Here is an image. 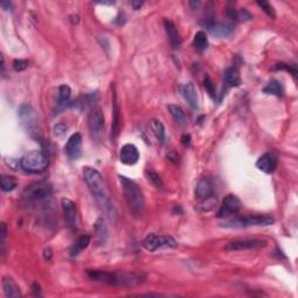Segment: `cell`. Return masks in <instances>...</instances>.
<instances>
[{
    "mask_svg": "<svg viewBox=\"0 0 298 298\" xmlns=\"http://www.w3.org/2000/svg\"><path fill=\"white\" fill-rule=\"evenodd\" d=\"M83 177L85 181L87 187H89L90 192L96 199L100 209L105 212V215L109 217L111 220L116 218V210L115 206L112 204V200L110 198L108 187L104 182V178L102 174L95 168L85 167L83 169Z\"/></svg>",
    "mask_w": 298,
    "mask_h": 298,
    "instance_id": "1",
    "label": "cell"
},
{
    "mask_svg": "<svg viewBox=\"0 0 298 298\" xmlns=\"http://www.w3.org/2000/svg\"><path fill=\"white\" fill-rule=\"evenodd\" d=\"M90 280L105 283L112 287L119 288H131L137 287L144 283L146 275L144 273H127V271H105V270H93L86 271Z\"/></svg>",
    "mask_w": 298,
    "mask_h": 298,
    "instance_id": "2",
    "label": "cell"
},
{
    "mask_svg": "<svg viewBox=\"0 0 298 298\" xmlns=\"http://www.w3.org/2000/svg\"><path fill=\"white\" fill-rule=\"evenodd\" d=\"M119 180L129 211L134 217H141L145 210V197L140 186L134 181L125 176H119Z\"/></svg>",
    "mask_w": 298,
    "mask_h": 298,
    "instance_id": "3",
    "label": "cell"
},
{
    "mask_svg": "<svg viewBox=\"0 0 298 298\" xmlns=\"http://www.w3.org/2000/svg\"><path fill=\"white\" fill-rule=\"evenodd\" d=\"M275 223V219L270 216H249L242 218H234L220 224V227L229 229H240L253 226H269Z\"/></svg>",
    "mask_w": 298,
    "mask_h": 298,
    "instance_id": "4",
    "label": "cell"
},
{
    "mask_svg": "<svg viewBox=\"0 0 298 298\" xmlns=\"http://www.w3.org/2000/svg\"><path fill=\"white\" fill-rule=\"evenodd\" d=\"M20 166L27 173L38 174L47 169L49 166V160L47 155L42 151H29L21 157Z\"/></svg>",
    "mask_w": 298,
    "mask_h": 298,
    "instance_id": "5",
    "label": "cell"
},
{
    "mask_svg": "<svg viewBox=\"0 0 298 298\" xmlns=\"http://www.w3.org/2000/svg\"><path fill=\"white\" fill-rule=\"evenodd\" d=\"M51 193H53V186L46 181H40V182L32 183L26 187L22 192V197L28 202H37V200L48 198Z\"/></svg>",
    "mask_w": 298,
    "mask_h": 298,
    "instance_id": "6",
    "label": "cell"
},
{
    "mask_svg": "<svg viewBox=\"0 0 298 298\" xmlns=\"http://www.w3.org/2000/svg\"><path fill=\"white\" fill-rule=\"evenodd\" d=\"M144 247L149 252H155L157 249L164 248H176L178 244L173 236L170 235H156L150 234L142 242Z\"/></svg>",
    "mask_w": 298,
    "mask_h": 298,
    "instance_id": "7",
    "label": "cell"
},
{
    "mask_svg": "<svg viewBox=\"0 0 298 298\" xmlns=\"http://www.w3.org/2000/svg\"><path fill=\"white\" fill-rule=\"evenodd\" d=\"M265 246H267V241L261 239H240V240L229 241L225 246V249L228 252L248 251V249L263 248Z\"/></svg>",
    "mask_w": 298,
    "mask_h": 298,
    "instance_id": "8",
    "label": "cell"
},
{
    "mask_svg": "<svg viewBox=\"0 0 298 298\" xmlns=\"http://www.w3.org/2000/svg\"><path fill=\"white\" fill-rule=\"evenodd\" d=\"M104 125H105V118H104L102 110H91L89 118H87V126H89V131L92 139H99L103 132Z\"/></svg>",
    "mask_w": 298,
    "mask_h": 298,
    "instance_id": "9",
    "label": "cell"
},
{
    "mask_svg": "<svg viewBox=\"0 0 298 298\" xmlns=\"http://www.w3.org/2000/svg\"><path fill=\"white\" fill-rule=\"evenodd\" d=\"M241 205V200L235 195H227L224 198L217 217L218 218H227V217L235 215L240 211Z\"/></svg>",
    "mask_w": 298,
    "mask_h": 298,
    "instance_id": "10",
    "label": "cell"
},
{
    "mask_svg": "<svg viewBox=\"0 0 298 298\" xmlns=\"http://www.w3.org/2000/svg\"><path fill=\"white\" fill-rule=\"evenodd\" d=\"M18 115L24 127L27 131H32L37 124V114L31 105H22L18 111Z\"/></svg>",
    "mask_w": 298,
    "mask_h": 298,
    "instance_id": "11",
    "label": "cell"
},
{
    "mask_svg": "<svg viewBox=\"0 0 298 298\" xmlns=\"http://www.w3.org/2000/svg\"><path fill=\"white\" fill-rule=\"evenodd\" d=\"M64 150L70 160H78L82 155V135L79 133H74V135H71L64 147Z\"/></svg>",
    "mask_w": 298,
    "mask_h": 298,
    "instance_id": "12",
    "label": "cell"
},
{
    "mask_svg": "<svg viewBox=\"0 0 298 298\" xmlns=\"http://www.w3.org/2000/svg\"><path fill=\"white\" fill-rule=\"evenodd\" d=\"M61 204H62L63 215H64V219H66L67 222V225L69 226V228L71 229H76V224H77L76 205H74L73 200L68 198H63L61 200Z\"/></svg>",
    "mask_w": 298,
    "mask_h": 298,
    "instance_id": "13",
    "label": "cell"
},
{
    "mask_svg": "<svg viewBox=\"0 0 298 298\" xmlns=\"http://www.w3.org/2000/svg\"><path fill=\"white\" fill-rule=\"evenodd\" d=\"M119 158L124 164L127 166H133L139 161L140 158V153H139L138 148L134 145L127 144L120 149V153H119Z\"/></svg>",
    "mask_w": 298,
    "mask_h": 298,
    "instance_id": "14",
    "label": "cell"
},
{
    "mask_svg": "<svg viewBox=\"0 0 298 298\" xmlns=\"http://www.w3.org/2000/svg\"><path fill=\"white\" fill-rule=\"evenodd\" d=\"M257 167L259 170L265 174H271L277 168V156L274 153H265L259 157L257 161Z\"/></svg>",
    "mask_w": 298,
    "mask_h": 298,
    "instance_id": "15",
    "label": "cell"
},
{
    "mask_svg": "<svg viewBox=\"0 0 298 298\" xmlns=\"http://www.w3.org/2000/svg\"><path fill=\"white\" fill-rule=\"evenodd\" d=\"M205 26L210 34L220 38L231 37L233 34V31H234V28H233L232 25L220 24V22H216V21L209 22V24H206Z\"/></svg>",
    "mask_w": 298,
    "mask_h": 298,
    "instance_id": "16",
    "label": "cell"
},
{
    "mask_svg": "<svg viewBox=\"0 0 298 298\" xmlns=\"http://www.w3.org/2000/svg\"><path fill=\"white\" fill-rule=\"evenodd\" d=\"M181 92H182L183 98L186 99L187 105H189L191 109L192 110L199 109L198 95H197V90L192 83L184 84V85L181 87Z\"/></svg>",
    "mask_w": 298,
    "mask_h": 298,
    "instance_id": "17",
    "label": "cell"
},
{
    "mask_svg": "<svg viewBox=\"0 0 298 298\" xmlns=\"http://www.w3.org/2000/svg\"><path fill=\"white\" fill-rule=\"evenodd\" d=\"M164 29H166L168 41H169L171 48H173V49H178V48L181 47V42L182 41H181V37L177 31L176 25L171 20L166 19V20H164Z\"/></svg>",
    "mask_w": 298,
    "mask_h": 298,
    "instance_id": "18",
    "label": "cell"
},
{
    "mask_svg": "<svg viewBox=\"0 0 298 298\" xmlns=\"http://www.w3.org/2000/svg\"><path fill=\"white\" fill-rule=\"evenodd\" d=\"M224 86L225 90L229 89V87H236L241 84V78L239 70L235 67H231L228 69H226L225 74H224Z\"/></svg>",
    "mask_w": 298,
    "mask_h": 298,
    "instance_id": "19",
    "label": "cell"
},
{
    "mask_svg": "<svg viewBox=\"0 0 298 298\" xmlns=\"http://www.w3.org/2000/svg\"><path fill=\"white\" fill-rule=\"evenodd\" d=\"M2 289H4V294L7 298H21L22 294L20 291V288L12 277L6 276L2 278Z\"/></svg>",
    "mask_w": 298,
    "mask_h": 298,
    "instance_id": "20",
    "label": "cell"
},
{
    "mask_svg": "<svg viewBox=\"0 0 298 298\" xmlns=\"http://www.w3.org/2000/svg\"><path fill=\"white\" fill-rule=\"evenodd\" d=\"M213 196V187L212 184L207 178H202L198 181L196 186V197L199 200L206 199L209 197Z\"/></svg>",
    "mask_w": 298,
    "mask_h": 298,
    "instance_id": "21",
    "label": "cell"
},
{
    "mask_svg": "<svg viewBox=\"0 0 298 298\" xmlns=\"http://www.w3.org/2000/svg\"><path fill=\"white\" fill-rule=\"evenodd\" d=\"M263 93H265V95H273L276 97H282L284 95V87H283V85H282V83L280 82V80L273 79L263 87Z\"/></svg>",
    "mask_w": 298,
    "mask_h": 298,
    "instance_id": "22",
    "label": "cell"
},
{
    "mask_svg": "<svg viewBox=\"0 0 298 298\" xmlns=\"http://www.w3.org/2000/svg\"><path fill=\"white\" fill-rule=\"evenodd\" d=\"M168 111H169L171 116L174 118V120L176 121L178 125L186 126L187 124L186 115L182 110V108H180V106L177 105H171L170 104V105H168Z\"/></svg>",
    "mask_w": 298,
    "mask_h": 298,
    "instance_id": "23",
    "label": "cell"
},
{
    "mask_svg": "<svg viewBox=\"0 0 298 298\" xmlns=\"http://www.w3.org/2000/svg\"><path fill=\"white\" fill-rule=\"evenodd\" d=\"M71 89L66 84L58 87V108L64 109L70 104Z\"/></svg>",
    "mask_w": 298,
    "mask_h": 298,
    "instance_id": "24",
    "label": "cell"
},
{
    "mask_svg": "<svg viewBox=\"0 0 298 298\" xmlns=\"http://www.w3.org/2000/svg\"><path fill=\"white\" fill-rule=\"evenodd\" d=\"M90 244V236L89 235H80L74 244L71 246L70 248V255L71 257H77L80 252L84 251Z\"/></svg>",
    "mask_w": 298,
    "mask_h": 298,
    "instance_id": "25",
    "label": "cell"
},
{
    "mask_svg": "<svg viewBox=\"0 0 298 298\" xmlns=\"http://www.w3.org/2000/svg\"><path fill=\"white\" fill-rule=\"evenodd\" d=\"M95 231L99 244H105L106 239H108V228H106L105 222H104L103 218L97 219L95 224Z\"/></svg>",
    "mask_w": 298,
    "mask_h": 298,
    "instance_id": "26",
    "label": "cell"
},
{
    "mask_svg": "<svg viewBox=\"0 0 298 298\" xmlns=\"http://www.w3.org/2000/svg\"><path fill=\"white\" fill-rule=\"evenodd\" d=\"M119 128H120V111H119L118 103H116V99L114 96V102H113V124H112V137L114 139L118 137Z\"/></svg>",
    "mask_w": 298,
    "mask_h": 298,
    "instance_id": "27",
    "label": "cell"
},
{
    "mask_svg": "<svg viewBox=\"0 0 298 298\" xmlns=\"http://www.w3.org/2000/svg\"><path fill=\"white\" fill-rule=\"evenodd\" d=\"M193 46L199 51H204L209 47V40H207L205 32L199 31L198 33H196L195 37H193Z\"/></svg>",
    "mask_w": 298,
    "mask_h": 298,
    "instance_id": "28",
    "label": "cell"
},
{
    "mask_svg": "<svg viewBox=\"0 0 298 298\" xmlns=\"http://www.w3.org/2000/svg\"><path fill=\"white\" fill-rule=\"evenodd\" d=\"M150 128L153 133L155 134V137L160 142H164L166 140V131H164V126L160 120H153L150 121Z\"/></svg>",
    "mask_w": 298,
    "mask_h": 298,
    "instance_id": "29",
    "label": "cell"
},
{
    "mask_svg": "<svg viewBox=\"0 0 298 298\" xmlns=\"http://www.w3.org/2000/svg\"><path fill=\"white\" fill-rule=\"evenodd\" d=\"M0 184H1V190L5 191V192H9V191H13L15 187L18 186V181L17 178L12 177V176H6V175H2L0 177Z\"/></svg>",
    "mask_w": 298,
    "mask_h": 298,
    "instance_id": "30",
    "label": "cell"
},
{
    "mask_svg": "<svg viewBox=\"0 0 298 298\" xmlns=\"http://www.w3.org/2000/svg\"><path fill=\"white\" fill-rule=\"evenodd\" d=\"M217 199L215 197H209V198L200 200V203L197 205V210H198L199 212H207L210 211V210L213 209V206L216 205Z\"/></svg>",
    "mask_w": 298,
    "mask_h": 298,
    "instance_id": "31",
    "label": "cell"
},
{
    "mask_svg": "<svg viewBox=\"0 0 298 298\" xmlns=\"http://www.w3.org/2000/svg\"><path fill=\"white\" fill-rule=\"evenodd\" d=\"M146 176H147V180L153 184L155 187H157V189H162V187H163V182H162L160 175L157 173H155L153 170H148L147 173H146Z\"/></svg>",
    "mask_w": 298,
    "mask_h": 298,
    "instance_id": "32",
    "label": "cell"
},
{
    "mask_svg": "<svg viewBox=\"0 0 298 298\" xmlns=\"http://www.w3.org/2000/svg\"><path fill=\"white\" fill-rule=\"evenodd\" d=\"M258 5L260 6V7L263 9V12L265 13V14L268 15V17H270L271 19H275L276 18V14H275V9L273 6H271L269 2L267 1H258Z\"/></svg>",
    "mask_w": 298,
    "mask_h": 298,
    "instance_id": "33",
    "label": "cell"
},
{
    "mask_svg": "<svg viewBox=\"0 0 298 298\" xmlns=\"http://www.w3.org/2000/svg\"><path fill=\"white\" fill-rule=\"evenodd\" d=\"M6 235H7V227H6V224L1 223V228H0V245H1V257L4 258L5 254V245H6Z\"/></svg>",
    "mask_w": 298,
    "mask_h": 298,
    "instance_id": "34",
    "label": "cell"
},
{
    "mask_svg": "<svg viewBox=\"0 0 298 298\" xmlns=\"http://www.w3.org/2000/svg\"><path fill=\"white\" fill-rule=\"evenodd\" d=\"M274 70H286L288 73H291L294 76L297 74V69L295 64H286V63H278L273 68Z\"/></svg>",
    "mask_w": 298,
    "mask_h": 298,
    "instance_id": "35",
    "label": "cell"
},
{
    "mask_svg": "<svg viewBox=\"0 0 298 298\" xmlns=\"http://www.w3.org/2000/svg\"><path fill=\"white\" fill-rule=\"evenodd\" d=\"M204 87H205L206 91L209 92L210 96H211V97H215L216 96L215 84H213V82H212L211 78H210L209 76H206L205 79H204Z\"/></svg>",
    "mask_w": 298,
    "mask_h": 298,
    "instance_id": "36",
    "label": "cell"
},
{
    "mask_svg": "<svg viewBox=\"0 0 298 298\" xmlns=\"http://www.w3.org/2000/svg\"><path fill=\"white\" fill-rule=\"evenodd\" d=\"M28 63L27 61L25 60H15L14 63H13V68H14L15 71H22L27 68Z\"/></svg>",
    "mask_w": 298,
    "mask_h": 298,
    "instance_id": "37",
    "label": "cell"
},
{
    "mask_svg": "<svg viewBox=\"0 0 298 298\" xmlns=\"http://www.w3.org/2000/svg\"><path fill=\"white\" fill-rule=\"evenodd\" d=\"M142 5H144V2H140V1H132L131 2V6L135 9V11H137V9H140Z\"/></svg>",
    "mask_w": 298,
    "mask_h": 298,
    "instance_id": "38",
    "label": "cell"
},
{
    "mask_svg": "<svg viewBox=\"0 0 298 298\" xmlns=\"http://www.w3.org/2000/svg\"><path fill=\"white\" fill-rule=\"evenodd\" d=\"M0 6H1V8L5 9V11H8V9L11 8V2H9V1H1Z\"/></svg>",
    "mask_w": 298,
    "mask_h": 298,
    "instance_id": "39",
    "label": "cell"
},
{
    "mask_svg": "<svg viewBox=\"0 0 298 298\" xmlns=\"http://www.w3.org/2000/svg\"><path fill=\"white\" fill-rule=\"evenodd\" d=\"M183 144L184 145H189L190 144V137L189 135H183Z\"/></svg>",
    "mask_w": 298,
    "mask_h": 298,
    "instance_id": "40",
    "label": "cell"
},
{
    "mask_svg": "<svg viewBox=\"0 0 298 298\" xmlns=\"http://www.w3.org/2000/svg\"><path fill=\"white\" fill-rule=\"evenodd\" d=\"M190 5H191V6H193V7H198V6L200 5V2H199V1H196V2H192V1H191V2H190Z\"/></svg>",
    "mask_w": 298,
    "mask_h": 298,
    "instance_id": "41",
    "label": "cell"
}]
</instances>
